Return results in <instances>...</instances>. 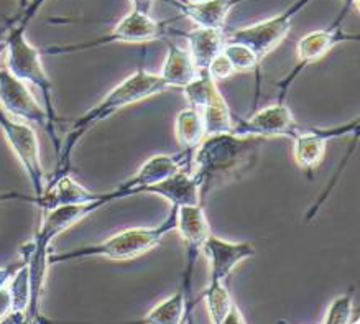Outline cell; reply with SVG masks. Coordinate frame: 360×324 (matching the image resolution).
I'll return each instance as SVG.
<instances>
[{"instance_id":"18","label":"cell","mask_w":360,"mask_h":324,"mask_svg":"<svg viewBox=\"0 0 360 324\" xmlns=\"http://www.w3.org/2000/svg\"><path fill=\"white\" fill-rule=\"evenodd\" d=\"M242 2L245 0H206V2L169 0V4L181 12V17L191 20L198 28H224L229 13Z\"/></svg>"},{"instance_id":"32","label":"cell","mask_w":360,"mask_h":324,"mask_svg":"<svg viewBox=\"0 0 360 324\" xmlns=\"http://www.w3.org/2000/svg\"><path fill=\"white\" fill-rule=\"evenodd\" d=\"M130 4H132V11L145 13V15H152L155 0H130Z\"/></svg>"},{"instance_id":"29","label":"cell","mask_w":360,"mask_h":324,"mask_svg":"<svg viewBox=\"0 0 360 324\" xmlns=\"http://www.w3.org/2000/svg\"><path fill=\"white\" fill-rule=\"evenodd\" d=\"M206 72L217 83V81H224V79H229V77H232L236 74V70H233L231 61H229L227 58L221 53V55L214 58Z\"/></svg>"},{"instance_id":"37","label":"cell","mask_w":360,"mask_h":324,"mask_svg":"<svg viewBox=\"0 0 360 324\" xmlns=\"http://www.w3.org/2000/svg\"><path fill=\"white\" fill-rule=\"evenodd\" d=\"M186 2H206V0H186Z\"/></svg>"},{"instance_id":"11","label":"cell","mask_w":360,"mask_h":324,"mask_svg":"<svg viewBox=\"0 0 360 324\" xmlns=\"http://www.w3.org/2000/svg\"><path fill=\"white\" fill-rule=\"evenodd\" d=\"M359 117L344 125H338V127H301L300 132L291 138L293 140V158L296 165L311 178L316 168L323 163L328 142L345 137V135H355L359 134Z\"/></svg>"},{"instance_id":"30","label":"cell","mask_w":360,"mask_h":324,"mask_svg":"<svg viewBox=\"0 0 360 324\" xmlns=\"http://www.w3.org/2000/svg\"><path fill=\"white\" fill-rule=\"evenodd\" d=\"M13 314V298L8 283L0 287V323H7Z\"/></svg>"},{"instance_id":"24","label":"cell","mask_w":360,"mask_h":324,"mask_svg":"<svg viewBox=\"0 0 360 324\" xmlns=\"http://www.w3.org/2000/svg\"><path fill=\"white\" fill-rule=\"evenodd\" d=\"M174 137L181 150L194 152L198 145L206 138V127L199 112L193 108L183 109L174 119Z\"/></svg>"},{"instance_id":"10","label":"cell","mask_w":360,"mask_h":324,"mask_svg":"<svg viewBox=\"0 0 360 324\" xmlns=\"http://www.w3.org/2000/svg\"><path fill=\"white\" fill-rule=\"evenodd\" d=\"M359 40V35L354 33H345L342 30V22L335 20L329 28H323V30H314L306 33L304 37L300 38L298 45H296V63L291 67V71L286 74L283 79L276 83L278 88V103H285L286 94L298 76L303 72L304 67H308L313 63L319 61L321 58H324L330 50H334L335 46L340 45L344 41H352Z\"/></svg>"},{"instance_id":"14","label":"cell","mask_w":360,"mask_h":324,"mask_svg":"<svg viewBox=\"0 0 360 324\" xmlns=\"http://www.w3.org/2000/svg\"><path fill=\"white\" fill-rule=\"evenodd\" d=\"M176 231L181 235L184 245H186V272H184L181 288L186 292L188 297H191L194 265H196L199 254H202L204 242L212 234L211 224H209L202 205L178 207Z\"/></svg>"},{"instance_id":"28","label":"cell","mask_w":360,"mask_h":324,"mask_svg":"<svg viewBox=\"0 0 360 324\" xmlns=\"http://www.w3.org/2000/svg\"><path fill=\"white\" fill-rule=\"evenodd\" d=\"M46 0H30V2H27V6L22 8L20 13L13 18V20L8 23V25H13V27H18L22 28V30H27V27L30 25L33 18L37 17V13L41 11V7L45 6Z\"/></svg>"},{"instance_id":"15","label":"cell","mask_w":360,"mask_h":324,"mask_svg":"<svg viewBox=\"0 0 360 324\" xmlns=\"http://www.w3.org/2000/svg\"><path fill=\"white\" fill-rule=\"evenodd\" d=\"M194 152L181 150L174 155H155L140 167V170L132 178L117 186L122 197L134 195H142L145 188L157 185V183L167 180L179 170H191V160Z\"/></svg>"},{"instance_id":"31","label":"cell","mask_w":360,"mask_h":324,"mask_svg":"<svg viewBox=\"0 0 360 324\" xmlns=\"http://www.w3.org/2000/svg\"><path fill=\"white\" fill-rule=\"evenodd\" d=\"M20 265H22V262L6 265V267H0V287H4V285H7L8 282H11V278L15 275V272Z\"/></svg>"},{"instance_id":"25","label":"cell","mask_w":360,"mask_h":324,"mask_svg":"<svg viewBox=\"0 0 360 324\" xmlns=\"http://www.w3.org/2000/svg\"><path fill=\"white\" fill-rule=\"evenodd\" d=\"M222 55L231 61V65L233 66L236 72H245V71L255 72L257 76L255 103H257L260 96V67H262L259 56H257L249 46L242 45V43H237V41H229V40L226 41V45H224Z\"/></svg>"},{"instance_id":"17","label":"cell","mask_w":360,"mask_h":324,"mask_svg":"<svg viewBox=\"0 0 360 324\" xmlns=\"http://www.w3.org/2000/svg\"><path fill=\"white\" fill-rule=\"evenodd\" d=\"M109 193L89 191L68 173V175H63L48 181L41 196L35 197V205L40 207L41 212H46L61 206L84 205V202L102 200Z\"/></svg>"},{"instance_id":"13","label":"cell","mask_w":360,"mask_h":324,"mask_svg":"<svg viewBox=\"0 0 360 324\" xmlns=\"http://www.w3.org/2000/svg\"><path fill=\"white\" fill-rule=\"evenodd\" d=\"M0 108L13 119L48 129L45 108L32 93L30 86L13 76L6 66L0 67Z\"/></svg>"},{"instance_id":"3","label":"cell","mask_w":360,"mask_h":324,"mask_svg":"<svg viewBox=\"0 0 360 324\" xmlns=\"http://www.w3.org/2000/svg\"><path fill=\"white\" fill-rule=\"evenodd\" d=\"M169 89L168 84L162 79V76L150 72L143 67H139L137 71L125 77L120 84H117L114 89H110L94 108L86 110L84 114L79 115L75 122L71 124L68 130L65 140L61 142L60 153H58L56 170L53 173L50 180L68 175L71 168V157L75 153L77 143L81 138L89 132V130L102 120L109 119L110 115L119 112L120 109L129 108L137 103H142L145 99L153 98V96L162 94Z\"/></svg>"},{"instance_id":"26","label":"cell","mask_w":360,"mask_h":324,"mask_svg":"<svg viewBox=\"0 0 360 324\" xmlns=\"http://www.w3.org/2000/svg\"><path fill=\"white\" fill-rule=\"evenodd\" d=\"M12 298H13V314L8 321H25L28 306H30V273L28 267L22 260V265L18 267L15 275L8 282Z\"/></svg>"},{"instance_id":"20","label":"cell","mask_w":360,"mask_h":324,"mask_svg":"<svg viewBox=\"0 0 360 324\" xmlns=\"http://www.w3.org/2000/svg\"><path fill=\"white\" fill-rule=\"evenodd\" d=\"M178 35L186 38L188 51L199 72H206L212 60L219 56L227 41V33L224 28H193L189 32H179Z\"/></svg>"},{"instance_id":"4","label":"cell","mask_w":360,"mask_h":324,"mask_svg":"<svg viewBox=\"0 0 360 324\" xmlns=\"http://www.w3.org/2000/svg\"><path fill=\"white\" fill-rule=\"evenodd\" d=\"M176 214L178 207L172 206L168 216L158 226L129 227V229L115 232V234L101 242H96V244L84 245V247L65 250V252L53 250L48 257V264H66L92 257L114 260V262H127V260L139 259L158 247L165 235L176 231Z\"/></svg>"},{"instance_id":"16","label":"cell","mask_w":360,"mask_h":324,"mask_svg":"<svg viewBox=\"0 0 360 324\" xmlns=\"http://www.w3.org/2000/svg\"><path fill=\"white\" fill-rule=\"evenodd\" d=\"M202 254L209 264V282L227 283L238 264L254 257L255 247L252 242H231L211 234L204 242Z\"/></svg>"},{"instance_id":"1","label":"cell","mask_w":360,"mask_h":324,"mask_svg":"<svg viewBox=\"0 0 360 324\" xmlns=\"http://www.w3.org/2000/svg\"><path fill=\"white\" fill-rule=\"evenodd\" d=\"M115 200H122L119 190L109 191V195L102 200L84 202V205L61 206L56 209L41 212V222L35 237L20 247L22 260L28 267L30 273V306H28L25 323H40L41 316V299L45 292V283L48 277V257L53 252L51 245L55 239L63 232L71 229L72 226L86 219L92 212L101 209Z\"/></svg>"},{"instance_id":"6","label":"cell","mask_w":360,"mask_h":324,"mask_svg":"<svg viewBox=\"0 0 360 324\" xmlns=\"http://www.w3.org/2000/svg\"><path fill=\"white\" fill-rule=\"evenodd\" d=\"M173 20H155L152 15L130 11L119 23H115L114 28L105 35L97 37L94 40L84 43H75V45L65 46H48L45 53L48 55H63V53H77L92 50V48H101L105 45H114V43H145L155 41L158 38H163L168 30V25L176 22Z\"/></svg>"},{"instance_id":"19","label":"cell","mask_w":360,"mask_h":324,"mask_svg":"<svg viewBox=\"0 0 360 324\" xmlns=\"http://www.w3.org/2000/svg\"><path fill=\"white\" fill-rule=\"evenodd\" d=\"M155 195L167 200L172 206H198L202 205L201 190H199L198 181L194 180L189 170H179L167 180L145 188L142 195Z\"/></svg>"},{"instance_id":"22","label":"cell","mask_w":360,"mask_h":324,"mask_svg":"<svg viewBox=\"0 0 360 324\" xmlns=\"http://www.w3.org/2000/svg\"><path fill=\"white\" fill-rule=\"evenodd\" d=\"M167 58H165L160 76L168 84V88L183 89L184 86L193 83L201 72L194 65L188 48L179 46L176 43H167Z\"/></svg>"},{"instance_id":"21","label":"cell","mask_w":360,"mask_h":324,"mask_svg":"<svg viewBox=\"0 0 360 324\" xmlns=\"http://www.w3.org/2000/svg\"><path fill=\"white\" fill-rule=\"evenodd\" d=\"M201 298L206 302L209 321L212 324H247L244 313L229 292L227 283L209 282Z\"/></svg>"},{"instance_id":"27","label":"cell","mask_w":360,"mask_h":324,"mask_svg":"<svg viewBox=\"0 0 360 324\" xmlns=\"http://www.w3.org/2000/svg\"><path fill=\"white\" fill-rule=\"evenodd\" d=\"M355 323L354 319V290L339 294L334 298L326 309L323 316V324H349Z\"/></svg>"},{"instance_id":"36","label":"cell","mask_w":360,"mask_h":324,"mask_svg":"<svg viewBox=\"0 0 360 324\" xmlns=\"http://www.w3.org/2000/svg\"><path fill=\"white\" fill-rule=\"evenodd\" d=\"M20 6H22V8L27 6V0H20Z\"/></svg>"},{"instance_id":"9","label":"cell","mask_w":360,"mask_h":324,"mask_svg":"<svg viewBox=\"0 0 360 324\" xmlns=\"http://www.w3.org/2000/svg\"><path fill=\"white\" fill-rule=\"evenodd\" d=\"M189 108L199 112L207 135L231 134L233 127V114L229 108L226 98L217 88V83L207 72H201L193 83L184 86Z\"/></svg>"},{"instance_id":"12","label":"cell","mask_w":360,"mask_h":324,"mask_svg":"<svg viewBox=\"0 0 360 324\" xmlns=\"http://www.w3.org/2000/svg\"><path fill=\"white\" fill-rule=\"evenodd\" d=\"M301 130L293 112L285 103H276L257 110L250 117L233 115L232 134L247 135V137H286L293 138Z\"/></svg>"},{"instance_id":"5","label":"cell","mask_w":360,"mask_h":324,"mask_svg":"<svg viewBox=\"0 0 360 324\" xmlns=\"http://www.w3.org/2000/svg\"><path fill=\"white\" fill-rule=\"evenodd\" d=\"M7 28L8 33L7 37L4 38V40H6V56H4V60H6V67L13 76L22 79L23 83L33 86V88L40 91L43 108H45L48 117L46 132L50 135L53 147H55L58 155L61 148V138L60 134H58V125H60L63 120L60 115H58L55 101H53L55 89H53L50 76H48L45 66H43V53L38 50L37 46H33L30 40H27V30H22V28L13 25H8Z\"/></svg>"},{"instance_id":"33","label":"cell","mask_w":360,"mask_h":324,"mask_svg":"<svg viewBox=\"0 0 360 324\" xmlns=\"http://www.w3.org/2000/svg\"><path fill=\"white\" fill-rule=\"evenodd\" d=\"M4 201H25L35 205V196L20 195V193H0V202Z\"/></svg>"},{"instance_id":"7","label":"cell","mask_w":360,"mask_h":324,"mask_svg":"<svg viewBox=\"0 0 360 324\" xmlns=\"http://www.w3.org/2000/svg\"><path fill=\"white\" fill-rule=\"evenodd\" d=\"M0 130L30 181L33 196H41L48 181L41 163L40 142H38L37 132L30 124L13 119L2 108H0Z\"/></svg>"},{"instance_id":"8","label":"cell","mask_w":360,"mask_h":324,"mask_svg":"<svg viewBox=\"0 0 360 324\" xmlns=\"http://www.w3.org/2000/svg\"><path fill=\"white\" fill-rule=\"evenodd\" d=\"M311 2L313 0H296L290 7H286L283 12H280L278 15L231 32L227 35V40L249 46L259 56L260 63H264L265 58L286 40V37L291 32V27H293L295 17L304 7H308Z\"/></svg>"},{"instance_id":"23","label":"cell","mask_w":360,"mask_h":324,"mask_svg":"<svg viewBox=\"0 0 360 324\" xmlns=\"http://www.w3.org/2000/svg\"><path fill=\"white\" fill-rule=\"evenodd\" d=\"M193 303L183 288H178L172 297L155 304L145 314L142 323L147 324H181L186 321V316H191Z\"/></svg>"},{"instance_id":"35","label":"cell","mask_w":360,"mask_h":324,"mask_svg":"<svg viewBox=\"0 0 360 324\" xmlns=\"http://www.w3.org/2000/svg\"><path fill=\"white\" fill-rule=\"evenodd\" d=\"M6 56V40L0 41V61H2V58ZM2 67V66H0Z\"/></svg>"},{"instance_id":"34","label":"cell","mask_w":360,"mask_h":324,"mask_svg":"<svg viewBox=\"0 0 360 324\" xmlns=\"http://www.w3.org/2000/svg\"><path fill=\"white\" fill-rule=\"evenodd\" d=\"M359 4V0H344V6H342V11H340V13L338 15V18H335V20L338 22H344V18H345V15H347L349 13V11H352V8L357 6Z\"/></svg>"},{"instance_id":"2","label":"cell","mask_w":360,"mask_h":324,"mask_svg":"<svg viewBox=\"0 0 360 324\" xmlns=\"http://www.w3.org/2000/svg\"><path fill=\"white\" fill-rule=\"evenodd\" d=\"M264 143L265 138L232 132L207 135L194 150L189 170L201 190L202 202L216 186L238 180L252 171Z\"/></svg>"}]
</instances>
